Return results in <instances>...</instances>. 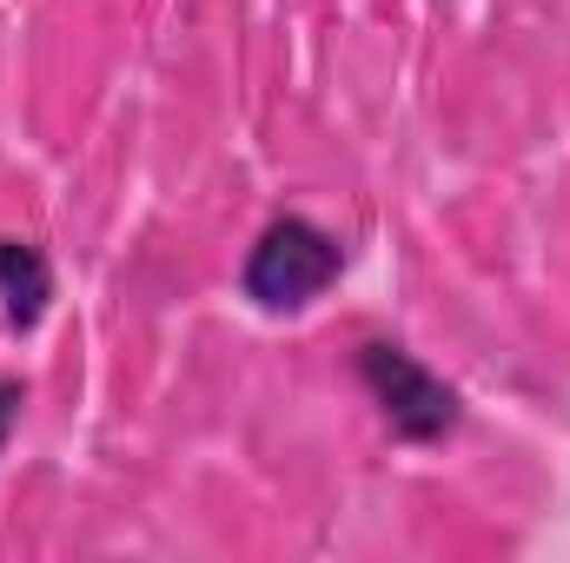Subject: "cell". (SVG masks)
<instances>
[{
    "mask_svg": "<svg viewBox=\"0 0 570 563\" xmlns=\"http://www.w3.org/2000/svg\"><path fill=\"white\" fill-rule=\"evenodd\" d=\"M345 273V246L318 226V219H305V213H279L259 239H253V253H246V266H239V292L259 305V312H305L312 298H325L332 285Z\"/></svg>",
    "mask_w": 570,
    "mask_h": 563,
    "instance_id": "cell-1",
    "label": "cell"
},
{
    "mask_svg": "<svg viewBox=\"0 0 570 563\" xmlns=\"http://www.w3.org/2000/svg\"><path fill=\"white\" fill-rule=\"evenodd\" d=\"M358 385L372 392V405L385 412L392 437H405V444H438L464 418L458 392L431 372L425 358H412L399 338H365L358 345Z\"/></svg>",
    "mask_w": 570,
    "mask_h": 563,
    "instance_id": "cell-2",
    "label": "cell"
},
{
    "mask_svg": "<svg viewBox=\"0 0 570 563\" xmlns=\"http://www.w3.org/2000/svg\"><path fill=\"white\" fill-rule=\"evenodd\" d=\"M53 305V266L27 239H0V318L13 332H33Z\"/></svg>",
    "mask_w": 570,
    "mask_h": 563,
    "instance_id": "cell-3",
    "label": "cell"
},
{
    "mask_svg": "<svg viewBox=\"0 0 570 563\" xmlns=\"http://www.w3.org/2000/svg\"><path fill=\"white\" fill-rule=\"evenodd\" d=\"M20 405H27V385L20 378H0V451H7V437L20 424Z\"/></svg>",
    "mask_w": 570,
    "mask_h": 563,
    "instance_id": "cell-4",
    "label": "cell"
}]
</instances>
